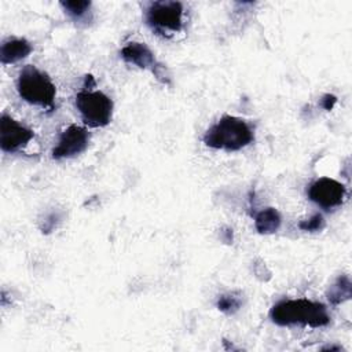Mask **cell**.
<instances>
[{"instance_id": "cell-2", "label": "cell", "mask_w": 352, "mask_h": 352, "mask_svg": "<svg viewBox=\"0 0 352 352\" xmlns=\"http://www.w3.org/2000/svg\"><path fill=\"white\" fill-rule=\"evenodd\" d=\"M202 140L210 148L236 151L254 140V132L243 118L227 114L206 129Z\"/></svg>"}, {"instance_id": "cell-13", "label": "cell", "mask_w": 352, "mask_h": 352, "mask_svg": "<svg viewBox=\"0 0 352 352\" xmlns=\"http://www.w3.org/2000/svg\"><path fill=\"white\" fill-rule=\"evenodd\" d=\"M65 12L74 21L80 22L87 19L88 14H91V1H62L60 3Z\"/></svg>"}, {"instance_id": "cell-10", "label": "cell", "mask_w": 352, "mask_h": 352, "mask_svg": "<svg viewBox=\"0 0 352 352\" xmlns=\"http://www.w3.org/2000/svg\"><path fill=\"white\" fill-rule=\"evenodd\" d=\"M32 44L26 38H8L1 44L0 60L3 65L15 63L26 58L32 52Z\"/></svg>"}, {"instance_id": "cell-15", "label": "cell", "mask_w": 352, "mask_h": 352, "mask_svg": "<svg viewBox=\"0 0 352 352\" xmlns=\"http://www.w3.org/2000/svg\"><path fill=\"white\" fill-rule=\"evenodd\" d=\"M324 219L322 216V213H315L312 214L309 219L307 220H301L298 223V228L307 232H315V231H320L324 228Z\"/></svg>"}, {"instance_id": "cell-1", "label": "cell", "mask_w": 352, "mask_h": 352, "mask_svg": "<svg viewBox=\"0 0 352 352\" xmlns=\"http://www.w3.org/2000/svg\"><path fill=\"white\" fill-rule=\"evenodd\" d=\"M270 318L278 326L302 324L315 329L330 323L326 307L319 301L308 298H289L278 301L271 308Z\"/></svg>"}, {"instance_id": "cell-3", "label": "cell", "mask_w": 352, "mask_h": 352, "mask_svg": "<svg viewBox=\"0 0 352 352\" xmlns=\"http://www.w3.org/2000/svg\"><path fill=\"white\" fill-rule=\"evenodd\" d=\"M16 89L19 96L30 104L47 109L54 107L56 88L50 76L33 65H26L21 70L16 81Z\"/></svg>"}, {"instance_id": "cell-18", "label": "cell", "mask_w": 352, "mask_h": 352, "mask_svg": "<svg viewBox=\"0 0 352 352\" xmlns=\"http://www.w3.org/2000/svg\"><path fill=\"white\" fill-rule=\"evenodd\" d=\"M341 348L340 346H333V345H330V346H324L323 348V351H340Z\"/></svg>"}, {"instance_id": "cell-7", "label": "cell", "mask_w": 352, "mask_h": 352, "mask_svg": "<svg viewBox=\"0 0 352 352\" xmlns=\"http://www.w3.org/2000/svg\"><path fill=\"white\" fill-rule=\"evenodd\" d=\"M89 143V133L80 125H69L59 136L56 146L52 150V158L63 160L72 158L87 150Z\"/></svg>"}, {"instance_id": "cell-17", "label": "cell", "mask_w": 352, "mask_h": 352, "mask_svg": "<svg viewBox=\"0 0 352 352\" xmlns=\"http://www.w3.org/2000/svg\"><path fill=\"white\" fill-rule=\"evenodd\" d=\"M336 102H337V98H336L334 95L326 94V95H323V98H322V100H320V106H322L324 110H331V109L334 107Z\"/></svg>"}, {"instance_id": "cell-6", "label": "cell", "mask_w": 352, "mask_h": 352, "mask_svg": "<svg viewBox=\"0 0 352 352\" xmlns=\"http://www.w3.org/2000/svg\"><path fill=\"white\" fill-rule=\"evenodd\" d=\"M307 195L318 206L330 209L344 202L346 188L338 180H334L331 177H319L309 184Z\"/></svg>"}, {"instance_id": "cell-14", "label": "cell", "mask_w": 352, "mask_h": 352, "mask_svg": "<svg viewBox=\"0 0 352 352\" xmlns=\"http://www.w3.org/2000/svg\"><path fill=\"white\" fill-rule=\"evenodd\" d=\"M241 305H242V298L238 294H235V293L223 294L217 300L219 311H221V312H224L227 315H232L236 311H239Z\"/></svg>"}, {"instance_id": "cell-4", "label": "cell", "mask_w": 352, "mask_h": 352, "mask_svg": "<svg viewBox=\"0 0 352 352\" xmlns=\"http://www.w3.org/2000/svg\"><path fill=\"white\" fill-rule=\"evenodd\" d=\"M184 7L180 1H151L148 3L144 18L153 32L164 37L176 34L183 29Z\"/></svg>"}, {"instance_id": "cell-12", "label": "cell", "mask_w": 352, "mask_h": 352, "mask_svg": "<svg viewBox=\"0 0 352 352\" xmlns=\"http://www.w3.org/2000/svg\"><path fill=\"white\" fill-rule=\"evenodd\" d=\"M352 294V283L348 275H341L337 280L330 286L327 292V300L333 305H338L351 298Z\"/></svg>"}, {"instance_id": "cell-8", "label": "cell", "mask_w": 352, "mask_h": 352, "mask_svg": "<svg viewBox=\"0 0 352 352\" xmlns=\"http://www.w3.org/2000/svg\"><path fill=\"white\" fill-rule=\"evenodd\" d=\"M34 133L32 129L15 121L12 117L3 114L0 118V147L6 153L18 151L26 146Z\"/></svg>"}, {"instance_id": "cell-5", "label": "cell", "mask_w": 352, "mask_h": 352, "mask_svg": "<svg viewBox=\"0 0 352 352\" xmlns=\"http://www.w3.org/2000/svg\"><path fill=\"white\" fill-rule=\"evenodd\" d=\"M76 107L88 126H106L113 118V100L102 91H80L76 95Z\"/></svg>"}, {"instance_id": "cell-11", "label": "cell", "mask_w": 352, "mask_h": 352, "mask_svg": "<svg viewBox=\"0 0 352 352\" xmlns=\"http://www.w3.org/2000/svg\"><path fill=\"white\" fill-rule=\"evenodd\" d=\"M282 217L275 208H265L254 217V227L260 234H274L280 227Z\"/></svg>"}, {"instance_id": "cell-16", "label": "cell", "mask_w": 352, "mask_h": 352, "mask_svg": "<svg viewBox=\"0 0 352 352\" xmlns=\"http://www.w3.org/2000/svg\"><path fill=\"white\" fill-rule=\"evenodd\" d=\"M60 219L62 217H60L59 212H50L48 214H45L44 220L40 223L41 232H45V234L51 232L56 227V224L60 221Z\"/></svg>"}, {"instance_id": "cell-9", "label": "cell", "mask_w": 352, "mask_h": 352, "mask_svg": "<svg viewBox=\"0 0 352 352\" xmlns=\"http://www.w3.org/2000/svg\"><path fill=\"white\" fill-rule=\"evenodd\" d=\"M121 58L131 65H135L140 69H154L158 66V62L153 54V51L144 44L139 41H131L121 48Z\"/></svg>"}]
</instances>
